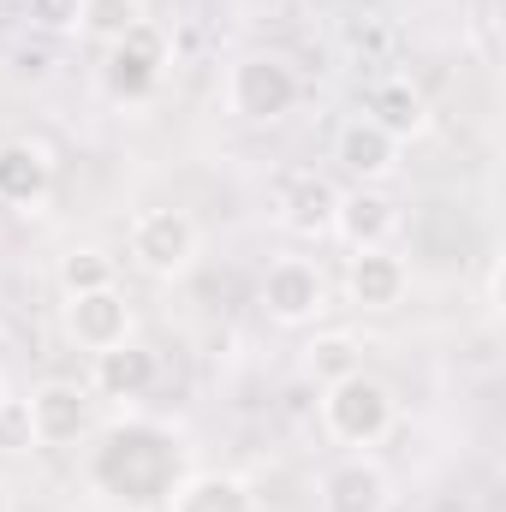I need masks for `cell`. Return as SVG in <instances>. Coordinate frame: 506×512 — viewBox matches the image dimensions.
Listing matches in <instances>:
<instances>
[{"instance_id": "9", "label": "cell", "mask_w": 506, "mask_h": 512, "mask_svg": "<svg viewBox=\"0 0 506 512\" xmlns=\"http://www.w3.org/2000/svg\"><path fill=\"white\" fill-rule=\"evenodd\" d=\"M66 334H72V346H84V352H108V346L131 340V334H137L131 298L120 286H96V292L66 298Z\"/></svg>"}, {"instance_id": "22", "label": "cell", "mask_w": 506, "mask_h": 512, "mask_svg": "<svg viewBox=\"0 0 506 512\" xmlns=\"http://www.w3.org/2000/svg\"><path fill=\"white\" fill-rule=\"evenodd\" d=\"M0 411H6V382H0Z\"/></svg>"}, {"instance_id": "1", "label": "cell", "mask_w": 506, "mask_h": 512, "mask_svg": "<svg viewBox=\"0 0 506 512\" xmlns=\"http://www.w3.org/2000/svg\"><path fill=\"white\" fill-rule=\"evenodd\" d=\"M185 441L149 417H126L114 423L90 459H84V483L120 512H143V507H167V495L185 483Z\"/></svg>"}, {"instance_id": "16", "label": "cell", "mask_w": 506, "mask_h": 512, "mask_svg": "<svg viewBox=\"0 0 506 512\" xmlns=\"http://www.w3.org/2000/svg\"><path fill=\"white\" fill-rule=\"evenodd\" d=\"M161 512H262V501L233 471H185V483L167 495Z\"/></svg>"}, {"instance_id": "12", "label": "cell", "mask_w": 506, "mask_h": 512, "mask_svg": "<svg viewBox=\"0 0 506 512\" xmlns=\"http://www.w3.org/2000/svg\"><path fill=\"white\" fill-rule=\"evenodd\" d=\"M54 191V155L36 137H6L0 143V203L6 209H42Z\"/></svg>"}, {"instance_id": "19", "label": "cell", "mask_w": 506, "mask_h": 512, "mask_svg": "<svg viewBox=\"0 0 506 512\" xmlns=\"http://www.w3.org/2000/svg\"><path fill=\"white\" fill-rule=\"evenodd\" d=\"M352 370H364V346H358L352 334H316V340L304 346V376L316 387L340 382V376H352Z\"/></svg>"}, {"instance_id": "13", "label": "cell", "mask_w": 506, "mask_h": 512, "mask_svg": "<svg viewBox=\"0 0 506 512\" xmlns=\"http://www.w3.org/2000/svg\"><path fill=\"white\" fill-rule=\"evenodd\" d=\"M316 501H322V512H387L393 507V483H387V471L370 453H352L322 477Z\"/></svg>"}, {"instance_id": "8", "label": "cell", "mask_w": 506, "mask_h": 512, "mask_svg": "<svg viewBox=\"0 0 506 512\" xmlns=\"http://www.w3.org/2000/svg\"><path fill=\"white\" fill-rule=\"evenodd\" d=\"M262 310H268V322H280V328L316 322V316L328 310V280H322V268H316L310 256H280V262L262 274Z\"/></svg>"}, {"instance_id": "15", "label": "cell", "mask_w": 506, "mask_h": 512, "mask_svg": "<svg viewBox=\"0 0 506 512\" xmlns=\"http://www.w3.org/2000/svg\"><path fill=\"white\" fill-rule=\"evenodd\" d=\"M334 161H340L358 185H381V179L399 167V143L358 114V120H346V126L334 131Z\"/></svg>"}, {"instance_id": "18", "label": "cell", "mask_w": 506, "mask_h": 512, "mask_svg": "<svg viewBox=\"0 0 506 512\" xmlns=\"http://www.w3.org/2000/svg\"><path fill=\"white\" fill-rule=\"evenodd\" d=\"M143 18H149L143 0H78V6H72V24H78L90 42H102V48L120 42L126 30H137Z\"/></svg>"}, {"instance_id": "3", "label": "cell", "mask_w": 506, "mask_h": 512, "mask_svg": "<svg viewBox=\"0 0 506 512\" xmlns=\"http://www.w3.org/2000/svg\"><path fill=\"white\" fill-rule=\"evenodd\" d=\"M221 96H227V114H233V120H245V126H274V120H286V114L298 108L304 78H298V66H292L286 54L256 48V54H239V60L227 66Z\"/></svg>"}, {"instance_id": "4", "label": "cell", "mask_w": 506, "mask_h": 512, "mask_svg": "<svg viewBox=\"0 0 506 512\" xmlns=\"http://www.w3.org/2000/svg\"><path fill=\"white\" fill-rule=\"evenodd\" d=\"M126 251L149 280H179L191 274V262L203 251V233L185 209H143L126 233Z\"/></svg>"}, {"instance_id": "10", "label": "cell", "mask_w": 506, "mask_h": 512, "mask_svg": "<svg viewBox=\"0 0 506 512\" xmlns=\"http://www.w3.org/2000/svg\"><path fill=\"white\" fill-rule=\"evenodd\" d=\"M405 292H411V262H405V256H393L387 245H376V251H352V262H346V298H352L364 316L399 310Z\"/></svg>"}, {"instance_id": "7", "label": "cell", "mask_w": 506, "mask_h": 512, "mask_svg": "<svg viewBox=\"0 0 506 512\" xmlns=\"http://www.w3.org/2000/svg\"><path fill=\"white\" fill-rule=\"evenodd\" d=\"M334 209H340V185L316 167H292L274 179V221L292 239H328L334 233Z\"/></svg>"}, {"instance_id": "5", "label": "cell", "mask_w": 506, "mask_h": 512, "mask_svg": "<svg viewBox=\"0 0 506 512\" xmlns=\"http://www.w3.org/2000/svg\"><path fill=\"white\" fill-rule=\"evenodd\" d=\"M167 78V36L143 18L137 30H126L120 42L102 48V96L108 102H149Z\"/></svg>"}, {"instance_id": "2", "label": "cell", "mask_w": 506, "mask_h": 512, "mask_svg": "<svg viewBox=\"0 0 506 512\" xmlns=\"http://www.w3.org/2000/svg\"><path fill=\"white\" fill-rule=\"evenodd\" d=\"M316 417H322L328 441H340V447H352V453H370V447H381V441L393 435L399 399H393V387L381 382V376L352 370V376H340V382L322 387Z\"/></svg>"}, {"instance_id": "21", "label": "cell", "mask_w": 506, "mask_h": 512, "mask_svg": "<svg viewBox=\"0 0 506 512\" xmlns=\"http://www.w3.org/2000/svg\"><path fill=\"white\" fill-rule=\"evenodd\" d=\"M0 512H12V495H6V489H0Z\"/></svg>"}, {"instance_id": "14", "label": "cell", "mask_w": 506, "mask_h": 512, "mask_svg": "<svg viewBox=\"0 0 506 512\" xmlns=\"http://www.w3.org/2000/svg\"><path fill=\"white\" fill-rule=\"evenodd\" d=\"M393 227H399V203H393L381 185H352V191H340L334 233H340L352 251H376V245H387Z\"/></svg>"}, {"instance_id": "11", "label": "cell", "mask_w": 506, "mask_h": 512, "mask_svg": "<svg viewBox=\"0 0 506 512\" xmlns=\"http://www.w3.org/2000/svg\"><path fill=\"white\" fill-rule=\"evenodd\" d=\"M155 382H161V358L137 334L120 340V346H108V352H90V393H102V399L131 405V399H143Z\"/></svg>"}, {"instance_id": "6", "label": "cell", "mask_w": 506, "mask_h": 512, "mask_svg": "<svg viewBox=\"0 0 506 512\" xmlns=\"http://www.w3.org/2000/svg\"><path fill=\"white\" fill-rule=\"evenodd\" d=\"M90 423H96V399H90L84 382L48 376V382L30 387V399H24V429H30V441L48 447V453L78 447V441L90 435Z\"/></svg>"}, {"instance_id": "20", "label": "cell", "mask_w": 506, "mask_h": 512, "mask_svg": "<svg viewBox=\"0 0 506 512\" xmlns=\"http://www.w3.org/2000/svg\"><path fill=\"white\" fill-rule=\"evenodd\" d=\"M54 280H60V298H78V292L114 286V256H108V251H96V245H78V251H66V256H60Z\"/></svg>"}, {"instance_id": "17", "label": "cell", "mask_w": 506, "mask_h": 512, "mask_svg": "<svg viewBox=\"0 0 506 512\" xmlns=\"http://www.w3.org/2000/svg\"><path fill=\"white\" fill-rule=\"evenodd\" d=\"M364 120L381 126L393 143H405V137H417L429 126V102L411 90V78H381V84L364 90Z\"/></svg>"}]
</instances>
